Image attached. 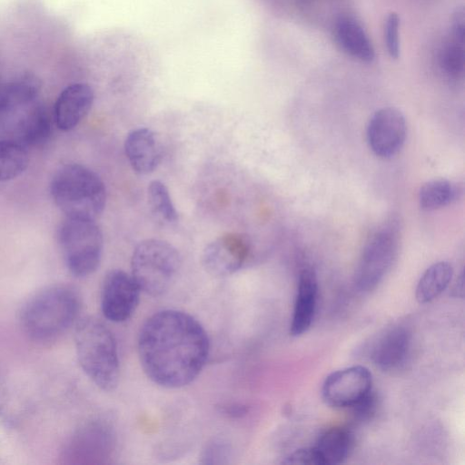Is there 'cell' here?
I'll return each instance as SVG.
<instances>
[{"label":"cell","mask_w":465,"mask_h":465,"mask_svg":"<svg viewBox=\"0 0 465 465\" xmlns=\"http://www.w3.org/2000/svg\"><path fill=\"white\" fill-rule=\"evenodd\" d=\"M138 355L146 376L169 389L191 383L203 369L210 351L208 335L190 314L164 310L143 324Z\"/></svg>","instance_id":"6da1fadb"},{"label":"cell","mask_w":465,"mask_h":465,"mask_svg":"<svg viewBox=\"0 0 465 465\" xmlns=\"http://www.w3.org/2000/svg\"><path fill=\"white\" fill-rule=\"evenodd\" d=\"M78 293L68 285H52L30 297L22 308L24 331L35 341L50 342L63 335L77 320Z\"/></svg>","instance_id":"7a4b0ae2"},{"label":"cell","mask_w":465,"mask_h":465,"mask_svg":"<svg viewBox=\"0 0 465 465\" xmlns=\"http://www.w3.org/2000/svg\"><path fill=\"white\" fill-rule=\"evenodd\" d=\"M74 341L84 372L101 390L114 391L119 381V360L111 330L97 318L84 317L75 323Z\"/></svg>","instance_id":"3957f363"},{"label":"cell","mask_w":465,"mask_h":465,"mask_svg":"<svg viewBox=\"0 0 465 465\" xmlns=\"http://www.w3.org/2000/svg\"><path fill=\"white\" fill-rule=\"evenodd\" d=\"M50 193L55 204L70 218L95 220L105 206L103 181L94 171L78 163L63 165L55 172Z\"/></svg>","instance_id":"277c9868"},{"label":"cell","mask_w":465,"mask_h":465,"mask_svg":"<svg viewBox=\"0 0 465 465\" xmlns=\"http://www.w3.org/2000/svg\"><path fill=\"white\" fill-rule=\"evenodd\" d=\"M131 266L132 276L141 291L151 296H161L174 282L181 267V257L171 243L147 239L135 247Z\"/></svg>","instance_id":"5b68a950"},{"label":"cell","mask_w":465,"mask_h":465,"mask_svg":"<svg viewBox=\"0 0 465 465\" xmlns=\"http://www.w3.org/2000/svg\"><path fill=\"white\" fill-rule=\"evenodd\" d=\"M58 242L73 275L86 277L97 270L103 252V235L94 220L66 217L58 229Z\"/></svg>","instance_id":"8992f818"},{"label":"cell","mask_w":465,"mask_h":465,"mask_svg":"<svg viewBox=\"0 0 465 465\" xmlns=\"http://www.w3.org/2000/svg\"><path fill=\"white\" fill-rule=\"evenodd\" d=\"M398 246L399 236L394 224L385 225L371 236L354 272L357 290L369 292L381 282L396 260Z\"/></svg>","instance_id":"52a82bcc"},{"label":"cell","mask_w":465,"mask_h":465,"mask_svg":"<svg viewBox=\"0 0 465 465\" xmlns=\"http://www.w3.org/2000/svg\"><path fill=\"white\" fill-rule=\"evenodd\" d=\"M47 108L36 100L0 114V124L12 140L25 148L45 143L52 134L53 122Z\"/></svg>","instance_id":"ba28073f"},{"label":"cell","mask_w":465,"mask_h":465,"mask_svg":"<svg viewBox=\"0 0 465 465\" xmlns=\"http://www.w3.org/2000/svg\"><path fill=\"white\" fill-rule=\"evenodd\" d=\"M141 289L132 274L122 270L109 272L103 282L101 310L114 322H123L134 312L140 300Z\"/></svg>","instance_id":"9c48e42d"},{"label":"cell","mask_w":465,"mask_h":465,"mask_svg":"<svg viewBox=\"0 0 465 465\" xmlns=\"http://www.w3.org/2000/svg\"><path fill=\"white\" fill-rule=\"evenodd\" d=\"M372 391V376L361 365L347 367L331 373L322 388V399L334 408H351Z\"/></svg>","instance_id":"30bf717a"},{"label":"cell","mask_w":465,"mask_h":465,"mask_svg":"<svg viewBox=\"0 0 465 465\" xmlns=\"http://www.w3.org/2000/svg\"><path fill=\"white\" fill-rule=\"evenodd\" d=\"M251 252L247 236L227 232L210 242L202 254V263L215 277L229 276L242 267Z\"/></svg>","instance_id":"8fae6325"},{"label":"cell","mask_w":465,"mask_h":465,"mask_svg":"<svg viewBox=\"0 0 465 465\" xmlns=\"http://www.w3.org/2000/svg\"><path fill=\"white\" fill-rule=\"evenodd\" d=\"M407 134L403 114L394 107H383L371 116L367 127V141L379 157L390 158L402 147Z\"/></svg>","instance_id":"7c38bea8"},{"label":"cell","mask_w":465,"mask_h":465,"mask_svg":"<svg viewBox=\"0 0 465 465\" xmlns=\"http://www.w3.org/2000/svg\"><path fill=\"white\" fill-rule=\"evenodd\" d=\"M411 335L404 325H393L382 331L370 349L373 364L384 371L401 369L410 355Z\"/></svg>","instance_id":"4fadbf2b"},{"label":"cell","mask_w":465,"mask_h":465,"mask_svg":"<svg viewBox=\"0 0 465 465\" xmlns=\"http://www.w3.org/2000/svg\"><path fill=\"white\" fill-rule=\"evenodd\" d=\"M94 103V92L86 84H73L58 95L54 108L56 126L67 132L74 129L84 118Z\"/></svg>","instance_id":"5bb4252c"},{"label":"cell","mask_w":465,"mask_h":465,"mask_svg":"<svg viewBox=\"0 0 465 465\" xmlns=\"http://www.w3.org/2000/svg\"><path fill=\"white\" fill-rule=\"evenodd\" d=\"M125 155L133 168L139 174H148L158 166L161 158V145L155 134L141 127L131 131L124 142Z\"/></svg>","instance_id":"9a60e30c"},{"label":"cell","mask_w":465,"mask_h":465,"mask_svg":"<svg viewBox=\"0 0 465 465\" xmlns=\"http://www.w3.org/2000/svg\"><path fill=\"white\" fill-rule=\"evenodd\" d=\"M318 295V282L315 272L303 269L298 279L290 333L299 336L306 332L314 319Z\"/></svg>","instance_id":"2e32d148"},{"label":"cell","mask_w":465,"mask_h":465,"mask_svg":"<svg viewBox=\"0 0 465 465\" xmlns=\"http://www.w3.org/2000/svg\"><path fill=\"white\" fill-rule=\"evenodd\" d=\"M334 37L348 54L364 63H371L375 51L361 24L351 15L340 16L334 25Z\"/></svg>","instance_id":"e0dca14e"},{"label":"cell","mask_w":465,"mask_h":465,"mask_svg":"<svg viewBox=\"0 0 465 465\" xmlns=\"http://www.w3.org/2000/svg\"><path fill=\"white\" fill-rule=\"evenodd\" d=\"M97 423L83 426L71 437L63 450V459L67 463H88L99 459L101 447L104 443L106 431Z\"/></svg>","instance_id":"ac0fdd59"},{"label":"cell","mask_w":465,"mask_h":465,"mask_svg":"<svg viewBox=\"0 0 465 465\" xmlns=\"http://www.w3.org/2000/svg\"><path fill=\"white\" fill-rule=\"evenodd\" d=\"M353 446V435L344 427H332L321 434L312 447L320 465L343 462Z\"/></svg>","instance_id":"d6986e66"},{"label":"cell","mask_w":465,"mask_h":465,"mask_svg":"<svg viewBox=\"0 0 465 465\" xmlns=\"http://www.w3.org/2000/svg\"><path fill=\"white\" fill-rule=\"evenodd\" d=\"M41 82L36 75L25 73L0 85V114L37 99Z\"/></svg>","instance_id":"ffe728a7"},{"label":"cell","mask_w":465,"mask_h":465,"mask_svg":"<svg viewBox=\"0 0 465 465\" xmlns=\"http://www.w3.org/2000/svg\"><path fill=\"white\" fill-rule=\"evenodd\" d=\"M452 274V266L448 262H438L430 265L418 282L417 301L420 303H427L435 300L447 289Z\"/></svg>","instance_id":"44dd1931"},{"label":"cell","mask_w":465,"mask_h":465,"mask_svg":"<svg viewBox=\"0 0 465 465\" xmlns=\"http://www.w3.org/2000/svg\"><path fill=\"white\" fill-rule=\"evenodd\" d=\"M460 193L459 186L446 179L425 183L419 192V203L426 211L436 210L456 201Z\"/></svg>","instance_id":"7402d4cb"},{"label":"cell","mask_w":465,"mask_h":465,"mask_svg":"<svg viewBox=\"0 0 465 465\" xmlns=\"http://www.w3.org/2000/svg\"><path fill=\"white\" fill-rule=\"evenodd\" d=\"M28 163L29 156L24 146L6 138L0 139V183L18 177Z\"/></svg>","instance_id":"603a6c76"},{"label":"cell","mask_w":465,"mask_h":465,"mask_svg":"<svg viewBox=\"0 0 465 465\" xmlns=\"http://www.w3.org/2000/svg\"><path fill=\"white\" fill-rule=\"evenodd\" d=\"M439 64L441 71L450 78H459L465 67L464 38L450 34L439 53Z\"/></svg>","instance_id":"cb8c5ba5"},{"label":"cell","mask_w":465,"mask_h":465,"mask_svg":"<svg viewBox=\"0 0 465 465\" xmlns=\"http://www.w3.org/2000/svg\"><path fill=\"white\" fill-rule=\"evenodd\" d=\"M147 194L151 210L159 220L167 223L177 221V211L164 183L156 180L151 182Z\"/></svg>","instance_id":"d4e9b609"},{"label":"cell","mask_w":465,"mask_h":465,"mask_svg":"<svg viewBox=\"0 0 465 465\" xmlns=\"http://www.w3.org/2000/svg\"><path fill=\"white\" fill-rule=\"evenodd\" d=\"M232 457L231 446L223 440L209 442L200 456L203 464H226Z\"/></svg>","instance_id":"484cf974"},{"label":"cell","mask_w":465,"mask_h":465,"mask_svg":"<svg viewBox=\"0 0 465 465\" xmlns=\"http://www.w3.org/2000/svg\"><path fill=\"white\" fill-rule=\"evenodd\" d=\"M400 17L397 13L391 12L388 15L384 25V39L389 55L397 59L400 55Z\"/></svg>","instance_id":"4316f807"},{"label":"cell","mask_w":465,"mask_h":465,"mask_svg":"<svg viewBox=\"0 0 465 465\" xmlns=\"http://www.w3.org/2000/svg\"><path fill=\"white\" fill-rule=\"evenodd\" d=\"M377 397L373 391L358 401L350 409L355 419L361 421L370 420L374 415L377 409Z\"/></svg>","instance_id":"83f0119b"},{"label":"cell","mask_w":465,"mask_h":465,"mask_svg":"<svg viewBox=\"0 0 465 465\" xmlns=\"http://www.w3.org/2000/svg\"><path fill=\"white\" fill-rule=\"evenodd\" d=\"M284 464H308V465H320L315 450L312 447L299 449L282 460Z\"/></svg>","instance_id":"f1b7e54d"},{"label":"cell","mask_w":465,"mask_h":465,"mask_svg":"<svg viewBox=\"0 0 465 465\" xmlns=\"http://www.w3.org/2000/svg\"><path fill=\"white\" fill-rule=\"evenodd\" d=\"M223 412L229 416L237 417L242 415L245 412V409L242 406L230 405L223 407Z\"/></svg>","instance_id":"f546056e"},{"label":"cell","mask_w":465,"mask_h":465,"mask_svg":"<svg viewBox=\"0 0 465 465\" xmlns=\"http://www.w3.org/2000/svg\"><path fill=\"white\" fill-rule=\"evenodd\" d=\"M463 273H461L452 290V292H455L456 296H463Z\"/></svg>","instance_id":"4dcf8cb0"}]
</instances>
